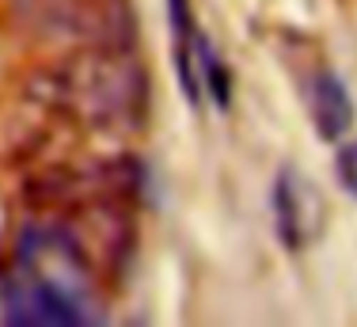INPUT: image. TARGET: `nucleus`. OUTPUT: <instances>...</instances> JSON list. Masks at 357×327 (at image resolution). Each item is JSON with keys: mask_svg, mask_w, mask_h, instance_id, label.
Wrapping results in <instances>:
<instances>
[{"mask_svg": "<svg viewBox=\"0 0 357 327\" xmlns=\"http://www.w3.org/2000/svg\"><path fill=\"white\" fill-rule=\"evenodd\" d=\"M54 103L84 126H133L149 107V84L130 50L80 46L54 68Z\"/></svg>", "mask_w": 357, "mask_h": 327, "instance_id": "1", "label": "nucleus"}, {"mask_svg": "<svg viewBox=\"0 0 357 327\" xmlns=\"http://www.w3.org/2000/svg\"><path fill=\"white\" fill-rule=\"evenodd\" d=\"M23 20L50 34H69L80 46L130 50L133 38L126 0H23Z\"/></svg>", "mask_w": 357, "mask_h": 327, "instance_id": "2", "label": "nucleus"}, {"mask_svg": "<svg viewBox=\"0 0 357 327\" xmlns=\"http://www.w3.org/2000/svg\"><path fill=\"white\" fill-rule=\"evenodd\" d=\"M4 316L12 324H88L91 308L76 300L69 289H61L57 282L23 274L4 293Z\"/></svg>", "mask_w": 357, "mask_h": 327, "instance_id": "3", "label": "nucleus"}, {"mask_svg": "<svg viewBox=\"0 0 357 327\" xmlns=\"http://www.w3.org/2000/svg\"><path fill=\"white\" fill-rule=\"evenodd\" d=\"M167 15H172V61L178 73V88L190 99V107H202V68H198V54H202V34L194 27V12L190 0H167Z\"/></svg>", "mask_w": 357, "mask_h": 327, "instance_id": "4", "label": "nucleus"}, {"mask_svg": "<svg viewBox=\"0 0 357 327\" xmlns=\"http://www.w3.org/2000/svg\"><path fill=\"white\" fill-rule=\"evenodd\" d=\"M312 122L323 141H338L354 126V99L331 68H319L316 84H312Z\"/></svg>", "mask_w": 357, "mask_h": 327, "instance_id": "5", "label": "nucleus"}, {"mask_svg": "<svg viewBox=\"0 0 357 327\" xmlns=\"http://www.w3.org/2000/svg\"><path fill=\"white\" fill-rule=\"evenodd\" d=\"M270 210H274V225L278 236L289 252L304 247V240L312 236V221H308V202H304V183H296L289 171H282L274 183V194H270Z\"/></svg>", "mask_w": 357, "mask_h": 327, "instance_id": "6", "label": "nucleus"}, {"mask_svg": "<svg viewBox=\"0 0 357 327\" xmlns=\"http://www.w3.org/2000/svg\"><path fill=\"white\" fill-rule=\"evenodd\" d=\"M335 164H338V179H342V187L357 198V141L342 145V149H338V160H335Z\"/></svg>", "mask_w": 357, "mask_h": 327, "instance_id": "7", "label": "nucleus"}]
</instances>
